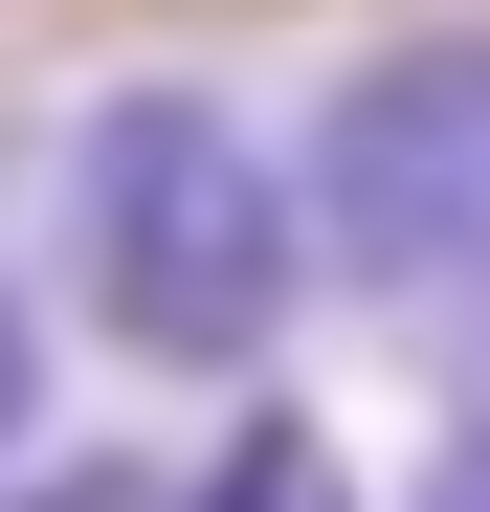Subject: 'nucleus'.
<instances>
[{
  "label": "nucleus",
  "mask_w": 490,
  "mask_h": 512,
  "mask_svg": "<svg viewBox=\"0 0 490 512\" xmlns=\"http://www.w3.org/2000/svg\"><path fill=\"white\" fill-rule=\"evenodd\" d=\"M67 290H90L112 357L156 379H245L312 312V179L223 90H112L67 134Z\"/></svg>",
  "instance_id": "obj_1"
},
{
  "label": "nucleus",
  "mask_w": 490,
  "mask_h": 512,
  "mask_svg": "<svg viewBox=\"0 0 490 512\" xmlns=\"http://www.w3.org/2000/svg\"><path fill=\"white\" fill-rule=\"evenodd\" d=\"M446 423H490V290H446Z\"/></svg>",
  "instance_id": "obj_6"
},
{
  "label": "nucleus",
  "mask_w": 490,
  "mask_h": 512,
  "mask_svg": "<svg viewBox=\"0 0 490 512\" xmlns=\"http://www.w3.org/2000/svg\"><path fill=\"white\" fill-rule=\"evenodd\" d=\"M179 512H357V468H335V423H290V401H245L223 446L179 468Z\"/></svg>",
  "instance_id": "obj_3"
},
{
  "label": "nucleus",
  "mask_w": 490,
  "mask_h": 512,
  "mask_svg": "<svg viewBox=\"0 0 490 512\" xmlns=\"http://www.w3.org/2000/svg\"><path fill=\"white\" fill-rule=\"evenodd\" d=\"M0 512H179V490H156L134 446H45V468H23V490H0Z\"/></svg>",
  "instance_id": "obj_4"
},
{
  "label": "nucleus",
  "mask_w": 490,
  "mask_h": 512,
  "mask_svg": "<svg viewBox=\"0 0 490 512\" xmlns=\"http://www.w3.org/2000/svg\"><path fill=\"white\" fill-rule=\"evenodd\" d=\"M23 423H45V312L0 290V468H23Z\"/></svg>",
  "instance_id": "obj_5"
},
{
  "label": "nucleus",
  "mask_w": 490,
  "mask_h": 512,
  "mask_svg": "<svg viewBox=\"0 0 490 512\" xmlns=\"http://www.w3.org/2000/svg\"><path fill=\"white\" fill-rule=\"evenodd\" d=\"M290 179H312V268L335 290H401V312L490 290V23H424V45L335 67Z\"/></svg>",
  "instance_id": "obj_2"
},
{
  "label": "nucleus",
  "mask_w": 490,
  "mask_h": 512,
  "mask_svg": "<svg viewBox=\"0 0 490 512\" xmlns=\"http://www.w3.org/2000/svg\"><path fill=\"white\" fill-rule=\"evenodd\" d=\"M424 512H490V423H446V468H424Z\"/></svg>",
  "instance_id": "obj_7"
}]
</instances>
